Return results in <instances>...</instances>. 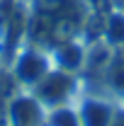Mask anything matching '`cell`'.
I'll use <instances>...</instances> for the list:
<instances>
[{"label": "cell", "mask_w": 124, "mask_h": 126, "mask_svg": "<svg viewBox=\"0 0 124 126\" xmlns=\"http://www.w3.org/2000/svg\"><path fill=\"white\" fill-rule=\"evenodd\" d=\"M51 68H54V63H51L49 53H44L41 48H37V46H27L15 56L12 75H15V80L20 85H24V87L32 90Z\"/></svg>", "instance_id": "cell-2"}, {"label": "cell", "mask_w": 124, "mask_h": 126, "mask_svg": "<svg viewBox=\"0 0 124 126\" xmlns=\"http://www.w3.org/2000/svg\"><path fill=\"white\" fill-rule=\"evenodd\" d=\"M49 56H51L54 68H59V70H66V73H73V75H76L78 70L85 65L88 48L80 46L78 41H63V44H59Z\"/></svg>", "instance_id": "cell-5"}, {"label": "cell", "mask_w": 124, "mask_h": 126, "mask_svg": "<svg viewBox=\"0 0 124 126\" xmlns=\"http://www.w3.org/2000/svg\"><path fill=\"white\" fill-rule=\"evenodd\" d=\"M107 73H109V85H112L119 94H124V61H122V58L109 61Z\"/></svg>", "instance_id": "cell-8"}, {"label": "cell", "mask_w": 124, "mask_h": 126, "mask_svg": "<svg viewBox=\"0 0 124 126\" xmlns=\"http://www.w3.org/2000/svg\"><path fill=\"white\" fill-rule=\"evenodd\" d=\"M112 126H124V109L117 107L114 109V119H112Z\"/></svg>", "instance_id": "cell-9"}, {"label": "cell", "mask_w": 124, "mask_h": 126, "mask_svg": "<svg viewBox=\"0 0 124 126\" xmlns=\"http://www.w3.org/2000/svg\"><path fill=\"white\" fill-rule=\"evenodd\" d=\"M105 39L109 46H124V12H112L105 24Z\"/></svg>", "instance_id": "cell-6"}, {"label": "cell", "mask_w": 124, "mask_h": 126, "mask_svg": "<svg viewBox=\"0 0 124 126\" xmlns=\"http://www.w3.org/2000/svg\"><path fill=\"white\" fill-rule=\"evenodd\" d=\"M76 109L80 116V126H112L117 107L100 97H83Z\"/></svg>", "instance_id": "cell-4"}, {"label": "cell", "mask_w": 124, "mask_h": 126, "mask_svg": "<svg viewBox=\"0 0 124 126\" xmlns=\"http://www.w3.org/2000/svg\"><path fill=\"white\" fill-rule=\"evenodd\" d=\"M0 126H10V124H7V121H0Z\"/></svg>", "instance_id": "cell-10"}, {"label": "cell", "mask_w": 124, "mask_h": 126, "mask_svg": "<svg viewBox=\"0 0 124 126\" xmlns=\"http://www.w3.org/2000/svg\"><path fill=\"white\" fill-rule=\"evenodd\" d=\"M49 109L32 92L15 94L7 99V124L10 126H46Z\"/></svg>", "instance_id": "cell-3"}, {"label": "cell", "mask_w": 124, "mask_h": 126, "mask_svg": "<svg viewBox=\"0 0 124 126\" xmlns=\"http://www.w3.org/2000/svg\"><path fill=\"white\" fill-rule=\"evenodd\" d=\"M76 87L78 85H76V75H73V73L51 68L29 92L34 94L46 109H56V107L71 104V99H73V94H76Z\"/></svg>", "instance_id": "cell-1"}, {"label": "cell", "mask_w": 124, "mask_h": 126, "mask_svg": "<svg viewBox=\"0 0 124 126\" xmlns=\"http://www.w3.org/2000/svg\"><path fill=\"white\" fill-rule=\"evenodd\" d=\"M46 126H80V116L78 109L66 104V107H56V109H49V119Z\"/></svg>", "instance_id": "cell-7"}]
</instances>
